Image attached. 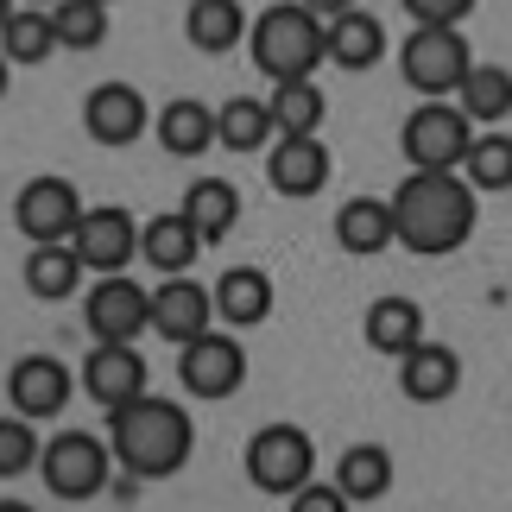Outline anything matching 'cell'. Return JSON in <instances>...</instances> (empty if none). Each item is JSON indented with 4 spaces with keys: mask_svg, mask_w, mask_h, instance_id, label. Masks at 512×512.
Instances as JSON below:
<instances>
[{
    "mask_svg": "<svg viewBox=\"0 0 512 512\" xmlns=\"http://www.w3.org/2000/svg\"><path fill=\"white\" fill-rule=\"evenodd\" d=\"M475 222H481V190L462 171H411L392 190V228H399L405 253L443 260V253L468 247Z\"/></svg>",
    "mask_w": 512,
    "mask_h": 512,
    "instance_id": "1",
    "label": "cell"
},
{
    "mask_svg": "<svg viewBox=\"0 0 512 512\" xmlns=\"http://www.w3.org/2000/svg\"><path fill=\"white\" fill-rule=\"evenodd\" d=\"M108 443H114V456H121L127 475L171 481L177 468L190 462V449H196V424H190V411L177 399L140 392V399H127V405L108 411Z\"/></svg>",
    "mask_w": 512,
    "mask_h": 512,
    "instance_id": "2",
    "label": "cell"
},
{
    "mask_svg": "<svg viewBox=\"0 0 512 512\" xmlns=\"http://www.w3.org/2000/svg\"><path fill=\"white\" fill-rule=\"evenodd\" d=\"M253 70L266 83H298V76H317V64L329 57V19H317L304 0H279L253 19Z\"/></svg>",
    "mask_w": 512,
    "mask_h": 512,
    "instance_id": "3",
    "label": "cell"
},
{
    "mask_svg": "<svg viewBox=\"0 0 512 512\" xmlns=\"http://www.w3.org/2000/svg\"><path fill=\"white\" fill-rule=\"evenodd\" d=\"M247 481L272 500H291L304 481H317V443L304 424H260L247 437Z\"/></svg>",
    "mask_w": 512,
    "mask_h": 512,
    "instance_id": "4",
    "label": "cell"
},
{
    "mask_svg": "<svg viewBox=\"0 0 512 512\" xmlns=\"http://www.w3.org/2000/svg\"><path fill=\"white\" fill-rule=\"evenodd\" d=\"M114 443L89 437V430H57V437L45 443V456H38V475H45V487L57 500H95L114 487Z\"/></svg>",
    "mask_w": 512,
    "mask_h": 512,
    "instance_id": "5",
    "label": "cell"
},
{
    "mask_svg": "<svg viewBox=\"0 0 512 512\" xmlns=\"http://www.w3.org/2000/svg\"><path fill=\"white\" fill-rule=\"evenodd\" d=\"M399 70H405V83L418 89L424 102H443V95H456L468 83L475 45L462 38V26H418L405 38V51H399Z\"/></svg>",
    "mask_w": 512,
    "mask_h": 512,
    "instance_id": "6",
    "label": "cell"
},
{
    "mask_svg": "<svg viewBox=\"0 0 512 512\" xmlns=\"http://www.w3.org/2000/svg\"><path fill=\"white\" fill-rule=\"evenodd\" d=\"M399 146L411 171H462L468 146H475V121L462 114V102H418L405 114Z\"/></svg>",
    "mask_w": 512,
    "mask_h": 512,
    "instance_id": "7",
    "label": "cell"
},
{
    "mask_svg": "<svg viewBox=\"0 0 512 512\" xmlns=\"http://www.w3.org/2000/svg\"><path fill=\"white\" fill-rule=\"evenodd\" d=\"M177 380H184L190 399H234L247 386V348L209 329V336L177 348Z\"/></svg>",
    "mask_w": 512,
    "mask_h": 512,
    "instance_id": "8",
    "label": "cell"
},
{
    "mask_svg": "<svg viewBox=\"0 0 512 512\" xmlns=\"http://www.w3.org/2000/svg\"><path fill=\"white\" fill-rule=\"evenodd\" d=\"M83 196H76L70 177H32V184H19L13 196V222L19 234L38 247V241H70L76 228H83Z\"/></svg>",
    "mask_w": 512,
    "mask_h": 512,
    "instance_id": "9",
    "label": "cell"
},
{
    "mask_svg": "<svg viewBox=\"0 0 512 512\" xmlns=\"http://www.w3.org/2000/svg\"><path fill=\"white\" fill-rule=\"evenodd\" d=\"M83 323L95 342H140L152 329V291H140L127 272H102L83 304Z\"/></svg>",
    "mask_w": 512,
    "mask_h": 512,
    "instance_id": "10",
    "label": "cell"
},
{
    "mask_svg": "<svg viewBox=\"0 0 512 512\" xmlns=\"http://www.w3.org/2000/svg\"><path fill=\"white\" fill-rule=\"evenodd\" d=\"M215 317H222V310H215V291H203L196 279H184V272L152 291V336H165L171 348L209 336Z\"/></svg>",
    "mask_w": 512,
    "mask_h": 512,
    "instance_id": "11",
    "label": "cell"
},
{
    "mask_svg": "<svg viewBox=\"0 0 512 512\" xmlns=\"http://www.w3.org/2000/svg\"><path fill=\"white\" fill-rule=\"evenodd\" d=\"M140 234H146V222H133L127 209L102 203V209L83 215V228H76L70 241H76L89 272H127V260H140Z\"/></svg>",
    "mask_w": 512,
    "mask_h": 512,
    "instance_id": "12",
    "label": "cell"
},
{
    "mask_svg": "<svg viewBox=\"0 0 512 512\" xmlns=\"http://www.w3.org/2000/svg\"><path fill=\"white\" fill-rule=\"evenodd\" d=\"M152 127V108L133 83H95L83 102V133L95 146H133Z\"/></svg>",
    "mask_w": 512,
    "mask_h": 512,
    "instance_id": "13",
    "label": "cell"
},
{
    "mask_svg": "<svg viewBox=\"0 0 512 512\" xmlns=\"http://www.w3.org/2000/svg\"><path fill=\"white\" fill-rule=\"evenodd\" d=\"M329 171H336V159L317 133H279V146L266 152V184L279 196H298V203L329 184Z\"/></svg>",
    "mask_w": 512,
    "mask_h": 512,
    "instance_id": "14",
    "label": "cell"
},
{
    "mask_svg": "<svg viewBox=\"0 0 512 512\" xmlns=\"http://www.w3.org/2000/svg\"><path fill=\"white\" fill-rule=\"evenodd\" d=\"M83 392L102 411L140 399V392H146V354L133 348V342H95L89 361H83Z\"/></svg>",
    "mask_w": 512,
    "mask_h": 512,
    "instance_id": "15",
    "label": "cell"
},
{
    "mask_svg": "<svg viewBox=\"0 0 512 512\" xmlns=\"http://www.w3.org/2000/svg\"><path fill=\"white\" fill-rule=\"evenodd\" d=\"M70 367L57 354H19L13 373H7V405L26 411V418H57L70 405Z\"/></svg>",
    "mask_w": 512,
    "mask_h": 512,
    "instance_id": "16",
    "label": "cell"
},
{
    "mask_svg": "<svg viewBox=\"0 0 512 512\" xmlns=\"http://www.w3.org/2000/svg\"><path fill=\"white\" fill-rule=\"evenodd\" d=\"M462 386V354L443 348V342H418L411 354H399V392L411 405H443L456 399Z\"/></svg>",
    "mask_w": 512,
    "mask_h": 512,
    "instance_id": "17",
    "label": "cell"
},
{
    "mask_svg": "<svg viewBox=\"0 0 512 512\" xmlns=\"http://www.w3.org/2000/svg\"><path fill=\"white\" fill-rule=\"evenodd\" d=\"M159 146L171 152V159H203L209 146H222V127H215V108L196 102V95H177V102L159 108Z\"/></svg>",
    "mask_w": 512,
    "mask_h": 512,
    "instance_id": "18",
    "label": "cell"
},
{
    "mask_svg": "<svg viewBox=\"0 0 512 512\" xmlns=\"http://www.w3.org/2000/svg\"><path fill=\"white\" fill-rule=\"evenodd\" d=\"M336 241L342 253H354V260H373V253H386L392 241H399V228H392V196L380 203V196H354V203L336 209Z\"/></svg>",
    "mask_w": 512,
    "mask_h": 512,
    "instance_id": "19",
    "label": "cell"
},
{
    "mask_svg": "<svg viewBox=\"0 0 512 512\" xmlns=\"http://www.w3.org/2000/svg\"><path fill=\"white\" fill-rule=\"evenodd\" d=\"M209 241L196 234V222L184 209H171V215H152L146 222V234H140V260L146 266H159L165 279H177V272H190V260L203 253Z\"/></svg>",
    "mask_w": 512,
    "mask_h": 512,
    "instance_id": "20",
    "label": "cell"
},
{
    "mask_svg": "<svg viewBox=\"0 0 512 512\" xmlns=\"http://www.w3.org/2000/svg\"><path fill=\"white\" fill-rule=\"evenodd\" d=\"M83 253H76V241H38L26 253V291L45 304H64L76 298V285H83Z\"/></svg>",
    "mask_w": 512,
    "mask_h": 512,
    "instance_id": "21",
    "label": "cell"
},
{
    "mask_svg": "<svg viewBox=\"0 0 512 512\" xmlns=\"http://www.w3.org/2000/svg\"><path fill=\"white\" fill-rule=\"evenodd\" d=\"M215 310H222L228 329H253L272 317V279L260 266H228L222 279H215Z\"/></svg>",
    "mask_w": 512,
    "mask_h": 512,
    "instance_id": "22",
    "label": "cell"
},
{
    "mask_svg": "<svg viewBox=\"0 0 512 512\" xmlns=\"http://www.w3.org/2000/svg\"><path fill=\"white\" fill-rule=\"evenodd\" d=\"M196 222V234L215 247V241H228L234 228H241V190L228 184V177H196V184L184 190V203H177Z\"/></svg>",
    "mask_w": 512,
    "mask_h": 512,
    "instance_id": "23",
    "label": "cell"
},
{
    "mask_svg": "<svg viewBox=\"0 0 512 512\" xmlns=\"http://www.w3.org/2000/svg\"><path fill=\"white\" fill-rule=\"evenodd\" d=\"M361 336L373 354H411L424 342V310L411 304V298H380V304H367V323H361Z\"/></svg>",
    "mask_w": 512,
    "mask_h": 512,
    "instance_id": "24",
    "label": "cell"
},
{
    "mask_svg": "<svg viewBox=\"0 0 512 512\" xmlns=\"http://www.w3.org/2000/svg\"><path fill=\"white\" fill-rule=\"evenodd\" d=\"M247 13H241V0H190V13H184V38L196 51H209V57H222L234 51L247 38Z\"/></svg>",
    "mask_w": 512,
    "mask_h": 512,
    "instance_id": "25",
    "label": "cell"
},
{
    "mask_svg": "<svg viewBox=\"0 0 512 512\" xmlns=\"http://www.w3.org/2000/svg\"><path fill=\"white\" fill-rule=\"evenodd\" d=\"M336 487L348 494V506L386 500V494H392V449H380V443H354V449H342Z\"/></svg>",
    "mask_w": 512,
    "mask_h": 512,
    "instance_id": "26",
    "label": "cell"
},
{
    "mask_svg": "<svg viewBox=\"0 0 512 512\" xmlns=\"http://www.w3.org/2000/svg\"><path fill=\"white\" fill-rule=\"evenodd\" d=\"M386 57V26L373 13H342V19H329V64H342V70H373Z\"/></svg>",
    "mask_w": 512,
    "mask_h": 512,
    "instance_id": "27",
    "label": "cell"
},
{
    "mask_svg": "<svg viewBox=\"0 0 512 512\" xmlns=\"http://www.w3.org/2000/svg\"><path fill=\"white\" fill-rule=\"evenodd\" d=\"M215 127H222V146L228 152H266L279 121H272V102H253V95H228L215 108Z\"/></svg>",
    "mask_w": 512,
    "mask_h": 512,
    "instance_id": "28",
    "label": "cell"
},
{
    "mask_svg": "<svg viewBox=\"0 0 512 512\" xmlns=\"http://www.w3.org/2000/svg\"><path fill=\"white\" fill-rule=\"evenodd\" d=\"M456 102H462V114L475 127H500L506 114H512V70L506 64H475V70H468V83L456 89Z\"/></svg>",
    "mask_w": 512,
    "mask_h": 512,
    "instance_id": "29",
    "label": "cell"
},
{
    "mask_svg": "<svg viewBox=\"0 0 512 512\" xmlns=\"http://www.w3.org/2000/svg\"><path fill=\"white\" fill-rule=\"evenodd\" d=\"M272 121H279V133H323V121H329V95L317 89V76L272 83Z\"/></svg>",
    "mask_w": 512,
    "mask_h": 512,
    "instance_id": "30",
    "label": "cell"
},
{
    "mask_svg": "<svg viewBox=\"0 0 512 512\" xmlns=\"http://www.w3.org/2000/svg\"><path fill=\"white\" fill-rule=\"evenodd\" d=\"M462 177L481 196L512 190V133H475V146H468V159H462Z\"/></svg>",
    "mask_w": 512,
    "mask_h": 512,
    "instance_id": "31",
    "label": "cell"
},
{
    "mask_svg": "<svg viewBox=\"0 0 512 512\" xmlns=\"http://www.w3.org/2000/svg\"><path fill=\"white\" fill-rule=\"evenodd\" d=\"M51 51H64L57 45V19L38 7H13L7 13V57L13 64H45Z\"/></svg>",
    "mask_w": 512,
    "mask_h": 512,
    "instance_id": "32",
    "label": "cell"
},
{
    "mask_svg": "<svg viewBox=\"0 0 512 512\" xmlns=\"http://www.w3.org/2000/svg\"><path fill=\"white\" fill-rule=\"evenodd\" d=\"M57 45L64 51H95L108 38V0H57Z\"/></svg>",
    "mask_w": 512,
    "mask_h": 512,
    "instance_id": "33",
    "label": "cell"
},
{
    "mask_svg": "<svg viewBox=\"0 0 512 512\" xmlns=\"http://www.w3.org/2000/svg\"><path fill=\"white\" fill-rule=\"evenodd\" d=\"M32 424L38 418H26V411H7L0 418V475H26V468H38V456H45V443L32 437Z\"/></svg>",
    "mask_w": 512,
    "mask_h": 512,
    "instance_id": "34",
    "label": "cell"
},
{
    "mask_svg": "<svg viewBox=\"0 0 512 512\" xmlns=\"http://www.w3.org/2000/svg\"><path fill=\"white\" fill-rule=\"evenodd\" d=\"M475 7L481 0H405V13L418 19V26H462Z\"/></svg>",
    "mask_w": 512,
    "mask_h": 512,
    "instance_id": "35",
    "label": "cell"
},
{
    "mask_svg": "<svg viewBox=\"0 0 512 512\" xmlns=\"http://www.w3.org/2000/svg\"><path fill=\"white\" fill-rule=\"evenodd\" d=\"M348 506V494L336 481H304L298 494H291V512H342Z\"/></svg>",
    "mask_w": 512,
    "mask_h": 512,
    "instance_id": "36",
    "label": "cell"
},
{
    "mask_svg": "<svg viewBox=\"0 0 512 512\" xmlns=\"http://www.w3.org/2000/svg\"><path fill=\"white\" fill-rule=\"evenodd\" d=\"M304 7L317 13V19H342V13H354V7H361V0H304Z\"/></svg>",
    "mask_w": 512,
    "mask_h": 512,
    "instance_id": "37",
    "label": "cell"
},
{
    "mask_svg": "<svg viewBox=\"0 0 512 512\" xmlns=\"http://www.w3.org/2000/svg\"><path fill=\"white\" fill-rule=\"evenodd\" d=\"M51 7H57V0H51Z\"/></svg>",
    "mask_w": 512,
    "mask_h": 512,
    "instance_id": "38",
    "label": "cell"
}]
</instances>
